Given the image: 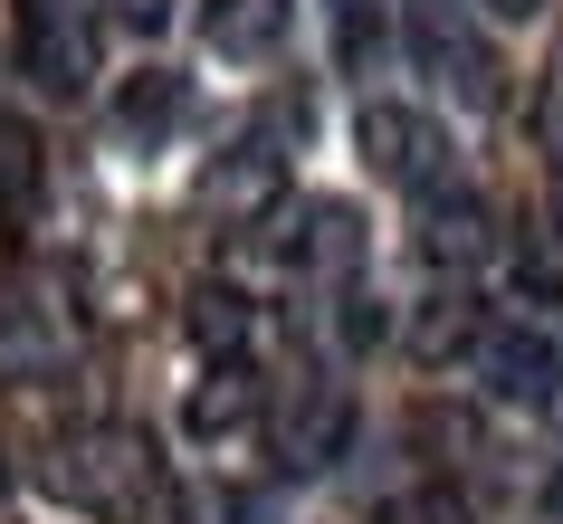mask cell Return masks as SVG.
I'll use <instances>...</instances> for the list:
<instances>
[{
    "mask_svg": "<svg viewBox=\"0 0 563 524\" xmlns=\"http://www.w3.org/2000/svg\"><path fill=\"white\" fill-rule=\"evenodd\" d=\"M477 381H487V391H497V401H554L563 391V353L544 344V334H534V324H497V334H487V344H477Z\"/></svg>",
    "mask_w": 563,
    "mask_h": 524,
    "instance_id": "5b68a950",
    "label": "cell"
},
{
    "mask_svg": "<svg viewBox=\"0 0 563 524\" xmlns=\"http://www.w3.org/2000/svg\"><path fill=\"white\" fill-rule=\"evenodd\" d=\"M477 10H487V20H534L544 0H477Z\"/></svg>",
    "mask_w": 563,
    "mask_h": 524,
    "instance_id": "ffe728a7",
    "label": "cell"
},
{
    "mask_svg": "<svg viewBox=\"0 0 563 524\" xmlns=\"http://www.w3.org/2000/svg\"><path fill=\"white\" fill-rule=\"evenodd\" d=\"M420 258H430V267H477V258H487V210H477L468 191L430 201V210H420Z\"/></svg>",
    "mask_w": 563,
    "mask_h": 524,
    "instance_id": "8fae6325",
    "label": "cell"
},
{
    "mask_svg": "<svg viewBox=\"0 0 563 524\" xmlns=\"http://www.w3.org/2000/svg\"><path fill=\"white\" fill-rule=\"evenodd\" d=\"M354 144H363V163L383 181H401V191H430L440 181V124L420 115V105H363V124H354Z\"/></svg>",
    "mask_w": 563,
    "mask_h": 524,
    "instance_id": "277c9868",
    "label": "cell"
},
{
    "mask_svg": "<svg viewBox=\"0 0 563 524\" xmlns=\"http://www.w3.org/2000/svg\"><path fill=\"white\" fill-rule=\"evenodd\" d=\"M411 48H420V67H430V77H449L468 105H497V58H487V38H468L459 20H440V10H430V20L411 30Z\"/></svg>",
    "mask_w": 563,
    "mask_h": 524,
    "instance_id": "ba28073f",
    "label": "cell"
},
{
    "mask_svg": "<svg viewBox=\"0 0 563 524\" xmlns=\"http://www.w3.org/2000/svg\"><path fill=\"white\" fill-rule=\"evenodd\" d=\"M181 420H191V438H230V430H249V420H258V372H210L201 391H191V410H181Z\"/></svg>",
    "mask_w": 563,
    "mask_h": 524,
    "instance_id": "7c38bea8",
    "label": "cell"
},
{
    "mask_svg": "<svg viewBox=\"0 0 563 524\" xmlns=\"http://www.w3.org/2000/svg\"><path fill=\"white\" fill-rule=\"evenodd\" d=\"M354 258H363L354 210H344V201H316V210H306V230H297V267H325V277H344Z\"/></svg>",
    "mask_w": 563,
    "mask_h": 524,
    "instance_id": "4fadbf2b",
    "label": "cell"
},
{
    "mask_svg": "<svg viewBox=\"0 0 563 524\" xmlns=\"http://www.w3.org/2000/svg\"><path fill=\"white\" fill-rule=\"evenodd\" d=\"M30 201H38V144H30V134H20L10 115H0V210L20 220Z\"/></svg>",
    "mask_w": 563,
    "mask_h": 524,
    "instance_id": "2e32d148",
    "label": "cell"
},
{
    "mask_svg": "<svg viewBox=\"0 0 563 524\" xmlns=\"http://www.w3.org/2000/svg\"><path fill=\"white\" fill-rule=\"evenodd\" d=\"M77 353V315L58 296H0V381H48Z\"/></svg>",
    "mask_w": 563,
    "mask_h": 524,
    "instance_id": "7a4b0ae2",
    "label": "cell"
},
{
    "mask_svg": "<svg viewBox=\"0 0 563 524\" xmlns=\"http://www.w3.org/2000/svg\"><path fill=\"white\" fill-rule=\"evenodd\" d=\"M459 344H487V334H477V305H468V296H440V305L411 324V353H420V363H440V353H459Z\"/></svg>",
    "mask_w": 563,
    "mask_h": 524,
    "instance_id": "9a60e30c",
    "label": "cell"
},
{
    "mask_svg": "<svg viewBox=\"0 0 563 524\" xmlns=\"http://www.w3.org/2000/svg\"><path fill=\"white\" fill-rule=\"evenodd\" d=\"M173 20V0H124V30H163Z\"/></svg>",
    "mask_w": 563,
    "mask_h": 524,
    "instance_id": "d6986e66",
    "label": "cell"
},
{
    "mask_svg": "<svg viewBox=\"0 0 563 524\" xmlns=\"http://www.w3.org/2000/svg\"><path fill=\"white\" fill-rule=\"evenodd\" d=\"M58 495L87 515H144L163 495V467H153L144 430H87L58 448Z\"/></svg>",
    "mask_w": 563,
    "mask_h": 524,
    "instance_id": "6da1fadb",
    "label": "cell"
},
{
    "mask_svg": "<svg viewBox=\"0 0 563 524\" xmlns=\"http://www.w3.org/2000/svg\"><path fill=\"white\" fill-rule=\"evenodd\" d=\"M554 134H563V77H554Z\"/></svg>",
    "mask_w": 563,
    "mask_h": 524,
    "instance_id": "44dd1931",
    "label": "cell"
},
{
    "mask_svg": "<svg viewBox=\"0 0 563 524\" xmlns=\"http://www.w3.org/2000/svg\"><path fill=\"white\" fill-rule=\"evenodd\" d=\"M287 20H297V0H210L201 38L220 58H277L287 48Z\"/></svg>",
    "mask_w": 563,
    "mask_h": 524,
    "instance_id": "9c48e42d",
    "label": "cell"
},
{
    "mask_svg": "<svg viewBox=\"0 0 563 524\" xmlns=\"http://www.w3.org/2000/svg\"><path fill=\"white\" fill-rule=\"evenodd\" d=\"M344 430H354V401H344V391H334V381H306L297 401L277 410V458L297 467H334L344 458Z\"/></svg>",
    "mask_w": 563,
    "mask_h": 524,
    "instance_id": "8992f818",
    "label": "cell"
},
{
    "mask_svg": "<svg viewBox=\"0 0 563 524\" xmlns=\"http://www.w3.org/2000/svg\"><path fill=\"white\" fill-rule=\"evenodd\" d=\"M334 10V48H344V58H363V48H373V30H363V0H325Z\"/></svg>",
    "mask_w": 563,
    "mask_h": 524,
    "instance_id": "ac0fdd59",
    "label": "cell"
},
{
    "mask_svg": "<svg viewBox=\"0 0 563 524\" xmlns=\"http://www.w3.org/2000/svg\"><path fill=\"white\" fill-rule=\"evenodd\" d=\"M181 105H191V96H181L173 67H144V77H124V96H115V134L124 144H163L181 124Z\"/></svg>",
    "mask_w": 563,
    "mask_h": 524,
    "instance_id": "30bf717a",
    "label": "cell"
},
{
    "mask_svg": "<svg viewBox=\"0 0 563 524\" xmlns=\"http://www.w3.org/2000/svg\"><path fill=\"white\" fill-rule=\"evenodd\" d=\"M516 296L563 305V220H526V238H516Z\"/></svg>",
    "mask_w": 563,
    "mask_h": 524,
    "instance_id": "5bb4252c",
    "label": "cell"
},
{
    "mask_svg": "<svg viewBox=\"0 0 563 524\" xmlns=\"http://www.w3.org/2000/svg\"><path fill=\"white\" fill-rule=\"evenodd\" d=\"M20 67H30L48 96H77L96 67V38L77 20V0H20Z\"/></svg>",
    "mask_w": 563,
    "mask_h": 524,
    "instance_id": "3957f363",
    "label": "cell"
},
{
    "mask_svg": "<svg viewBox=\"0 0 563 524\" xmlns=\"http://www.w3.org/2000/svg\"><path fill=\"white\" fill-rule=\"evenodd\" d=\"M0 258H10V210H0Z\"/></svg>",
    "mask_w": 563,
    "mask_h": 524,
    "instance_id": "7402d4cb",
    "label": "cell"
},
{
    "mask_svg": "<svg viewBox=\"0 0 563 524\" xmlns=\"http://www.w3.org/2000/svg\"><path fill=\"white\" fill-rule=\"evenodd\" d=\"M277 191H287V163H277L267 144H230V153L201 172V201L220 210V220H258Z\"/></svg>",
    "mask_w": 563,
    "mask_h": 524,
    "instance_id": "52a82bcc",
    "label": "cell"
},
{
    "mask_svg": "<svg viewBox=\"0 0 563 524\" xmlns=\"http://www.w3.org/2000/svg\"><path fill=\"white\" fill-rule=\"evenodd\" d=\"M191 334H201L210 353H230L239 334H249V305H239L230 287H201V296H191Z\"/></svg>",
    "mask_w": 563,
    "mask_h": 524,
    "instance_id": "e0dca14e",
    "label": "cell"
},
{
    "mask_svg": "<svg viewBox=\"0 0 563 524\" xmlns=\"http://www.w3.org/2000/svg\"><path fill=\"white\" fill-rule=\"evenodd\" d=\"M544 505H554V515H563V487H554V495H544Z\"/></svg>",
    "mask_w": 563,
    "mask_h": 524,
    "instance_id": "603a6c76",
    "label": "cell"
}]
</instances>
